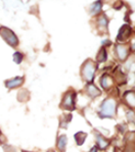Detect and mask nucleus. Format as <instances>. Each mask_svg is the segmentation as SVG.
<instances>
[{
	"mask_svg": "<svg viewBox=\"0 0 135 152\" xmlns=\"http://www.w3.org/2000/svg\"><path fill=\"white\" fill-rule=\"evenodd\" d=\"M116 110H117V102L112 98H108L101 105L99 115L101 118H112L116 114Z\"/></svg>",
	"mask_w": 135,
	"mask_h": 152,
	"instance_id": "nucleus-1",
	"label": "nucleus"
},
{
	"mask_svg": "<svg viewBox=\"0 0 135 152\" xmlns=\"http://www.w3.org/2000/svg\"><path fill=\"white\" fill-rule=\"evenodd\" d=\"M0 36L4 39V41L8 44V45L12 46V47H17L18 45V39L15 36V34L11 31L10 29L6 27H0Z\"/></svg>",
	"mask_w": 135,
	"mask_h": 152,
	"instance_id": "nucleus-2",
	"label": "nucleus"
},
{
	"mask_svg": "<svg viewBox=\"0 0 135 152\" xmlns=\"http://www.w3.org/2000/svg\"><path fill=\"white\" fill-rule=\"evenodd\" d=\"M95 71H96V67H95V64L92 60H87V61H85L84 64L82 65V69H81L83 79L87 82H91L93 79H94Z\"/></svg>",
	"mask_w": 135,
	"mask_h": 152,
	"instance_id": "nucleus-3",
	"label": "nucleus"
},
{
	"mask_svg": "<svg viewBox=\"0 0 135 152\" xmlns=\"http://www.w3.org/2000/svg\"><path fill=\"white\" fill-rule=\"evenodd\" d=\"M75 98H76V93L73 92V91H69L62 97V101L60 106L65 109L74 110L75 109Z\"/></svg>",
	"mask_w": 135,
	"mask_h": 152,
	"instance_id": "nucleus-4",
	"label": "nucleus"
},
{
	"mask_svg": "<svg viewBox=\"0 0 135 152\" xmlns=\"http://www.w3.org/2000/svg\"><path fill=\"white\" fill-rule=\"evenodd\" d=\"M130 35H131V28H130L128 25H124L121 27L120 31H119L117 40L121 41V42H124L129 39Z\"/></svg>",
	"mask_w": 135,
	"mask_h": 152,
	"instance_id": "nucleus-5",
	"label": "nucleus"
},
{
	"mask_svg": "<svg viewBox=\"0 0 135 152\" xmlns=\"http://www.w3.org/2000/svg\"><path fill=\"white\" fill-rule=\"evenodd\" d=\"M23 83H24V78L23 77H15L13 79L5 81V86L8 89H13V88L20 87Z\"/></svg>",
	"mask_w": 135,
	"mask_h": 152,
	"instance_id": "nucleus-6",
	"label": "nucleus"
},
{
	"mask_svg": "<svg viewBox=\"0 0 135 152\" xmlns=\"http://www.w3.org/2000/svg\"><path fill=\"white\" fill-rule=\"evenodd\" d=\"M116 52H117V55H118L119 59L122 60V61L126 60V58H127V56H128V48H127V46L119 44V45L116 46Z\"/></svg>",
	"mask_w": 135,
	"mask_h": 152,
	"instance_id": "nucleus-7",
	"label": "nucleus"
},
{
	"mask_svg": "<svg viewBox=\"0 0 135 152\" xmlns=\"http://www.w3.org/2000/svg\"><path fill=\"white\" fill-rule=\"evenodd\" d=\"M101 84L104 90H109L110 88L113 87V79L109 75L104 74L101 78Z\"/></svg>",
	"mask_w": 135,
	"mask_h": 152,
	"instance_id": "nucleus-8",
	"label": "nucleus"
},
{
	"mask_svg": "<svg viewBox=\"0 0 135 152\" xmlns=\"http://www.w3.org/2000/svg\"><path fill=\"white\" fill-rule=\"evenodd\" d=\"M97 25H98V29L101 32H106L108 31V25H109L108 18L104 15L99 16V18L97 20Z\"/></svg>",
	"mask_w": 135,
	"mask_h": 152,
	"instance_id": "nucleus-9",
	"label": "nucleus"
},
{
	"mask_svg": "<svg viewBox=\"0 0 135 152\" xmlns=\"http://www.w3.org/2000/svg\"><path fill=\"white\" fill-rule=\"evenodd\" d=\"M86 91H87V94L92 98L97 97L101 95V91L95 87L93 84H88V85L86 86Z\"/></svg>",
	"mask_w": 135,
	"mask_h": 152,
	"instance_id": "nucleus-10",
	"label": "nucleus"
},
{
	"mask_svg": "<svg viewBox=\"0 0 135 152\" xmlns=\"http://www.w3.org/2000/svg\"><path fill=\"white\" fill-rule=\"evenodd\" d=\"M124 99L130 107H135V92L133 91H128L124 95Z\"/></svg>",
	"mask_w": 135,
	"mask_h": 152,
	"instance_id": "nucleus-11",
	"label": "nucleus"
},
{
	"mask_svg": "<svg viewBox=\"0 0 135 152\" xmlns=\"http://www.w3.org/2000/svg\"><path fill=\"white\" fill-rule=\"evenodd\" d=\"M96 142H97V147H99L101 149L106 148L109 146V144H110V141H108V140L104 139L103 137L98 134L96 135Z\"/></svg>",
	"mask_w": 135,
	"mask_h": 152,
	"instance_id": "nucleus-12",
	"label": "nucleus"
},
{
	"mask_svg": "<svg viewBox=\"0 0 135 152\" xmlns=\"http://www.w3.org/2000/svg\"><path fill=\"white\" fill-rule=\"evenodd\" d=\"M101 1H96L94 2V3L91 5V7H90V12H91V15H98L99 12H101Z\"/></svg>",
	"mask_w": 135,
	"mask_h": 152,
	"instance_id": "nucleus-13",
	"label": "nucleus"
},
{
	"mask_svg": "<svg viewBox=\"0 0 135 152\" xmlns=\"http://www.w3.org/2000/svg\"><path fill=\"white\" fill-rule=\"evenodd\" d=\"M106 57H108V55H106V51L104 48H101V50L98 51V53H97L96 55V61L98 62V64H101V62H103L106 60Z\"/></svg>",
	"mask_w": 135,
	"mask_h": 152,
	"instance_id": "nucleus-14",
	"label": "nucleus"
},
{
	"mask_svg": "<svg viewBox=\"0 0 135 152\" xmlns=\"http://www.w3.org/2000/svg\"><path fill=\"white\" fill-rule=\"evenodd\" d=\"M86 137H87V134L84 132H78L77 134L75 135V140L77 142V144L78 145H82L83 143H84Z\"/></svg>",
	"mask_w": 135,
	"mask_h": 152,
	"instance_id": "nucleus-15",
	"label": "nucleus"
},
{
	"mask_svg": "<svg viewBox=\"0 0 135 152\" xmlns=\"http://www.w3.org/2000/svg\"><path fill=\"white\" fill-rule=\"evenodd\" d=\"M67 145V137L65 135H62L59 140H57V148L59 149V151H64L65 148H66Z\"/></svg>",
	"mask_w": 135,
	"mask_h": 152,
	"instance_id": "nucleus-16",
	"label": "nucleus"
},
{
	"mask_svg": "<svg viewBox=\"0 0 135 152\" xmlns=\"http://www.w3.org/2000/svg\"><path fill=\"white\" fill-rule=\"evenodd\" d=\"M23 58H24V55L21 52H15V54H13V61L18 64H20L21 62L23 61Z\"/></svg>",
	"mask_w": 135,
	"mask_h": 152,
	"instance_id": "nucleus-17",
	"label": "nucleus"
},
{
	"mask_svg": "<svg viewBox=\"0 0 135 152\" xmlns=\"http://www.w3.org/2000/svg\"><path fill=\"white\" fill-rule=\"evenodd\" d=\"M127 120L129 123L135 124V112L132 110L127 111Z\"/></svg>",
	"mask_w": 135,
	"mask_h": 152,
	"instance_id": "nucleus-18",
	"label": "nucleus"
},
{
	"mask_svg": "<svg viewBox=\"0 0 135 152\" xmlns=\"http://www.w3.org/2000/svg\"><path fill=\"white\" fill-rule=\"evenodd\" d=\"M131 48H132V50H135V38H134V40L132 41V44H131Z\"/></svg>",
	"mask_w": 135,
	"mask_h": 152,
	"instance_id": "nucleus-19",
	"label": "nucleus"
},
{
	"mask_svg": "<svg viewBox=\"0 0 135 152\" xmlns=\"http://www.w3.org/2000/svg\"><path fill=\"white\" fill-rule=\"evenodd\" d=\"M97 151V146H94V147H93V148L91 149V151H90V152H96Z\"/></svg>",
	"mask_w": 135,
	"mask_h": 152,
	"instance_id": "nucleus-20",
	"label": "nucleus"
},
{
	"mask_svg": "<svg viewBox=\"0 0 135 152\" xmlns=\"http://www.w3.org/2000/svg\"><path fill=\"white\" fill-rule=\"evenodd\" d=\"M115 152H118V151H115Z\"/></svg>",
	"mask_w": 135,
	"mask_h": 152,
	"instance_id": "nucleus-21",
	"label": "nucleus"
}]
</instances>
